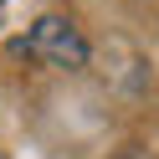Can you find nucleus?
<instances>
[{
  "label": "nucleus",
  "instance_id": "nucleus-1",
  "mask_svg": "<svg viewBox=\"0 0 159 159\" xmlns=\"http://www.w3.org/2000/svg\"><path fill=\"white\" fill-rule=\"evenodd\" d=\"M21 52H31L36 62H52V67H82L87 62V41L62 16H41V21L31 26V36L21 41Z\"/></svg>",
  "mask_w": 159,
  "mask_h": 159
},
{
  "label": "nucleus",
  "instance_id": "nucleus-2",
  "mask_svg": "<svg viewBox=\"0 0 159 159\" xmlns=\"http://www.w3.org/2000/svg\"><path fill=\"white\" fill-rule=\"evenodd\" d=\"M0 11H5V0H0Z\"/></svg>",
  "mask_w": 159,
  "mask_h": 159
}]
</instances>
